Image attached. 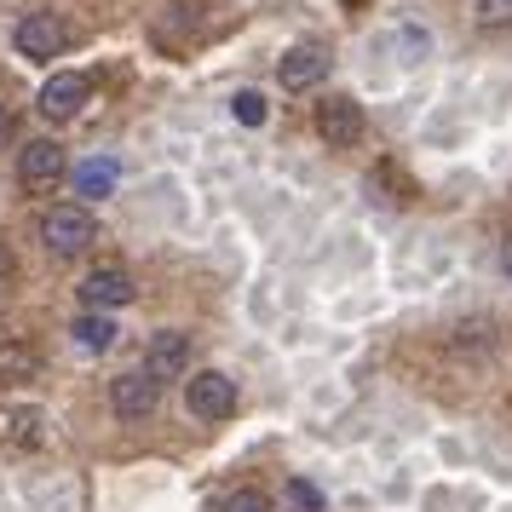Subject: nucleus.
<instances>
[{
	"label": "nucleus",
	"instance_id": "1",
	"mask_svg": "<svg viewBox=\"0 0 512 512\" xmlns=\"http://www.w3.org/2000/svg\"><path fill=\"white\" fill-rule=\"evenodd\" d=\"M41 242H47V254H52V259L87 254V248L98 242L93 208H81V202H64V208H52L47 219H41Z\"/></svg>",
	"mask_w": 512,
	"mask_h": 512
},
{
	"label": "nucleus",
	"instance_id": "2",
	"mask_svg": "<svg viewBox=\"0 0 512 512\" xmlns=\"http://www.w3.org/2000/svg\"><path fill=\"white\" fill-rule=\"evenodd\" d=\"M70 179V156H64V144L58 139H29L18 150V185L35 190V196H47Z\"/></svg>",
	"mask_w": 512,
	"mask_h": 512
},
{
	"label": "nucleus",
	"instance_id": "3",
	"mask_svg": "<svg viewBox=\"0 0 512 512\" xmlns=\"http://www.w3.org/2000/svg\"><path fill=\"white\" fill-rule=\"evenodd\" d=\"M12 47H18V58L47 64V58H58V52L70 47V24H64L58 12H29V18H18V29H12Z\"/></svg>",
	"mask_w": 512,
	"mask_h": 512
},
{
	"label": "nucleus",
	"instance_id": "4",
	"mask_svg": "<svg viewBox=\"0 0 512 512\" xmlns=\"http://www.w3.org/2000/svg\"><path fill=\"white\" fill-rule=\"evenodd\" d=\"M185 409L196 420H231L236 415V380L219 369H196L185 380Z\"/></svg>",
	"mask_w": 512,
	"mask_h": 512
},
{
	"label": "nucleus",
	"instance_id": "5",
	"mask_svg": "<svg viewBox=\"0 0 512 512\" xmlns=\"http://www.w3.org/2000/svg\"><path fill=\"white\" fill-rule=\"evenodd\" d=\"M363 104L357 98H346V93H334V98H323L317 104V133H323V144L328 150H351V144H363Z\"/></svg>",
	"mask_w": 512,
	"mask_h": 512
},
{
	"label": "nucleus",
	"instance_id": "6",
	"mask_svg": "<svg viewBox=\"0 0 512 512\" xmlns=\"http://www.w3.org/2000/svg\"><path fill=\"white\" fill-rule=\"evenodd\" d=\"M156 403H162V380H150L144 369H127V374L110 380V409H116L121 420H150Z\"/></svg>",
	"mask_w": 512,
	"mask_h": 512
},
{
	"label": "nucleus",
	"instance_id": "7",
	"mask_svg": "<svg viewBox=\"0 0 512 512\" xmlns=\"http://www.w3.org/2000/svg\"><path fill=\"white\" fill-rule=\"evenodd\" d=\"M87 98H93V81H87V75H75V70H64V75H52L47 87H41L35 110H41L47 121H75L81 110H87Z\"/></svg>",
	"mask_w": 512,
	"mask_h": 512
},
{
	"label": "nucleus",
	"instance_id": "8",
	"mask_svg": "<svg viewBox=\"0 0 512 512\" xmlns=\"http://www.w3.org/2000/svg\"><path fill=\"white\" fill-rule=\"evenodd\" d=\"M150 380H179V374H190V334H179V328H162L150 346H144V363H139Z\"/></svg>",
	"mask_w": 512,
	"mask_h": 512
},
{
	"label": "nucleus",
	"instance_id": "9",
	"mask_svg": "<svg viewBox=\"0 0 512 512\" xmlns=\"http://www.w3.org/2000/svg\"><path fill=\"white\" fill-rule=\"evenodd\" d=\"M133 294H139V288H133V277H127L121 265H98L93 277L81 282V305H87V311H121Z\"/></svg>",
	"mask_w": 512,
	"mask_h": 512
},
{
	"label": "nucleus",
	"instance_id": "10",
	"mask_svg": "<svg viewBox=\"0 0 512 512\" xmlns=\"http://www.w3.org/2000/svg\"><path fill=\"white\" fill-rule=\"evenodd\" d=\"M328 75V58L317 47H288L277 58V81H282V93H311L317 81Z\"/></svg>",
	"mask_w": 512,
	"mask_h": 512
},
{
	"label": "nucleus",
	"instance_id": "11",
	"mask_svg": "<svg viewBox=\"0 0 512 512\" xmlns=\"http://www.w3.org/2000/svg\"><path fill=\"white\" fill-rule=\"evenodd\" d=\"M41 374V351L24 346V340H0V380L18 386V380H35Z\"/></svg>",
	"mask_w": 512,
	"mask_h": 512
},
{
	"label": "nucleus",
	"instance_id": "12",
	"mask_svg": "<svg viewBox=\"0 0 512 512\" xmlns=\"http://www.w3.org/2000/svg\"><path fill=\"white\" fill-rule=\"evenodd\" d=\"M75 346L81 351H110L116 346V323H110V311H87V317H75Z\"/></svg>",
	"mask_w": 512,
	"mask_h": 512
},
{
	"label": "nucleus",
	"instance_id": "13",
	"mask_svg": "<svg viewBox=\"0 0 512 512\" xmlns=\"http://www.w3.org/2000/svg\"><path fill=\"white\" fill-rule=\"evenodd\" d=\"M75 190L81 196H110L116 190V162H81L75 167Z\"/></svg>",
	"mask_w": 512,
	"mask_h": 512
},
{
	"label": "nucleus",
	"instance_id": "14",
	"mask_svg": "<svg viewBox=\"0 0 512 512\" xmlns=\"http://www.w3.org/2000/svg\"><path fill=\"white\" fill-rule=\"evenodd\" d=\"M219 512H277V507H271V495H265V489L242 484V489H231V495H225V507H219Z\"/></svg>",
	"mask_w": 512,
	"mask_h": 512
},
{
	"label": "nucleus",
	"instance_id": "15",
	"mask_svg": "<svg viewBox=\"0 0 512 512\" xmlns=\"http://www.w3.org/2000/svg\"><path fill=\"white\" fill-rule=\"evenodd\" d=\"M282 495H288V507H294V512H323V495L305 484V478H288V489H282Z\"/></svg>",
	"mask_w": 512,
	"mask_h": 512
},
{
	"label": "nucleus",
	"instance_id": "16",
	"mask_svg": "<svg viewBox=\"0 0 512 512\" xmlns=\"http://www.w3.org/2000/svg\"><path fill=\"white\" fill-rule=\"evenodd\" d=\"M231 116L242 121V127H259V121H265V98H259V93H236L231 98Z\"/></svg>",
	"mask_w": 512,
	"mask_h": 512
},
{
	"label": "nucleus",
	"instance_id": "17",
	"mask_svg": "<svg viewBox=\"0 0 512 512\" xmlns=\"http://www.w3.org/2000/svg\"><path fill=\"white\" fill-rule=\"evenodd\" d=\"M472 12H478V24L484 29H507L512 24V0H478Z\"/></svg>",
	"mask_w": 512,
	"mask_h": 512
},
{
	"label": "nucleus",
	"instance_id": "18",
	"mask_svg": "<svg viewBox=\"0 0 512 512\" xmlns=\"http://www.w3.org/2000/svg\"><path fill=\"white\" fill-rule=\"evenodd\" d=\"M12 438L35 449V443H41V415H35V409H24V415H12Z\"/></svg>",
	"mask_w": 512,
	"mask_h": 512
},
{
	"label": "nucleus",
	"instance_id": "19",
	"mask_svg": "<svg viewBox=\"0 0 512 512\" xmlns=\"http://www.w3.org/2000/svg\"><path fill=\"white\" fill-rule=\"evenodd\" d=\"M12 277H18V259H12V248H6V242H0V288H6Z\"/></svg>",
	"mask_w": 512,
	"mask_h": 512
},
{
	"label": "nucleus",
	"instance_id": "20",
	"mask_svg": "<svg viewBox=\"0 0 512 512\" xmlns=\"http://www.w3.org/2000/svg\"><path fill=\"white\" fill-rule=\"evenodd\" d=\"M501 265H507V277H512V242H507V254H501Z\"/></svg>",
	"mask_w": 512,
	"mask_h": 512
}]
</instances>
